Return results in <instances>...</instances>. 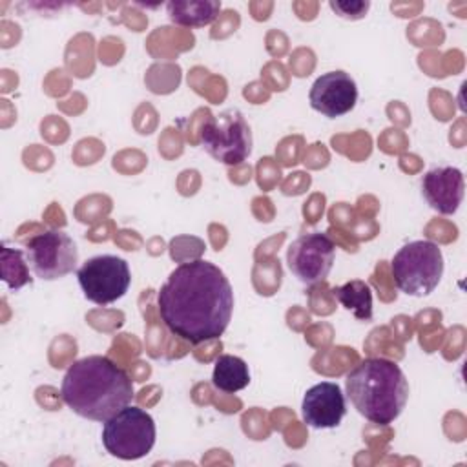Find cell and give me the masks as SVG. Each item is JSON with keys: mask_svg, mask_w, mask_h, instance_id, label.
<instances>
[{"mask_svg": "<svg viewBox=\"0 0 467 467\" xmlns=\"http://www.w3.org/2000/svg\"><path fill=\"white\" fill-rule=\"evenodd\" d=\"M157 306L171 334L199 345L221 337L228 328L234 290L217 265L195 259L171 270L157 294Z\"/></svg>", "mask_w": 467, "mask_h": 467, "instance_id": "6da1fadb", "label": "cell"}, {"mask_svg": "<svg viewBox=\"0 0 467 467\" xmlns=\"http://www.w3.org/2000/svg\"><path fill=\"white\" fill-rule=\"evenodd\" d=\"M60 394L80 418L106 421L133 400V381L106 356L77 359L64 374Z\"/></svg>", "mask_w": 467, "mask_h": 467, "instance_id": "7a4b0ae2", "label": "cell"}, {"mask_svg": "<svg viewBox=\"0 0 467 467\" xmlns=\"http://www.w3.org/2000/svg\"><path fill=\"white\" fill-rule=\"evenodd\" d=\"M345 390L354 409L378 425L392 423L407 405L409 381L398 363L367 358L345 378Z\"/></svg>", "mask_w": 467, "mask_h": 467, "instance_id": "3957f363", "label": "cell"}, {"mask_svg": "<svg viewBox=\"0 0 467 467\" xmlns=\"http://www.w3.org/2000/svg\"><path fill=\"white\" fill-rule=\"evenodd\" d=\"M390 270L401 292L423 297L438 286L443 275V254L432 241H410L394 254Z\"/></svg>", "mask_w": 467, "mask_h": 467, "instance_id": "277c9868", "label": "cell"}, {"mask_svg": "<svg viewBox=\"0 0 467 467\" xmlns=\"http://www.w3.org/2000/svg\"><path fill=\"white\" fill-rule=\"evenodd\" d=\"M157 438L153 418L135 407L126 405L122 410L104 421L102 443L106 451L120 460H139L146 456Z\"/></svg>", "mask_w": 467, "mask_h": 467, "instance_id": "5b68a950", "label": "cell"}, {"mask_svg": "<svg viewBox=\"0 0 467 467\" xmlns=\"http://www.w3.org/2000/svg\"><path fill=\"white\" fill-rule=\"evenodd\" d=\"M201 144L215 161L234 166L252 153V130L239 109H226L210 117L199 131Z\"/></svg>", "mask_w": 467, "mask_h": 467, "instance_id": "8992f818", "label": "cell"}, {"mask_svg": "<svg viewBox=\"0 0 467 467\" xmlns=\"http://www.w3.org/2000/svg\"><path fill=\"white\" fill-rule=\"evenodd\" d=\"M77 279L88 301L95 305H109L128 292L131 274L122 257L104 254L89 257L77 270Z\"/></svg>", "mask_w": 467, "mask_h": 467, "instance_id": "52a82bcc", "label": "cell"}, {"mask_svg": "<svg viewBox=\"0 0 467 467\" xmlns=\"http://www.w3.org/2000/svg\"><path fill=\"white\" fill-rule=\"evenodd\" d=\"M26 257L36 277L55 281L77 268L78 250L66 232L53 228L26 243Z\"/></svg>", "mask_w": 467, "mask_h": 467, "instance_id": "ba28073f", "label": "cell"}, {"mask_svg": "<svg viewBox=\"0 0 467 467\" xmlns=\"http://www.w3.org/2000/svg\"><path fill=\"white\" fill-rule=\"evenodd\" d=\"M336 244L321 232L303 234L294 239L286 250V263L290 272L305 285L323 281L334 265Z\"/></svg>", "mask_w": 467, "mask_h": 467, "instance_id": "9c48e42d", "label": "cell"}, {"mask_svg": "<svg viewBox=\"0 0 467 467\" xmlns=\"http://www.w3.org/2000/svg\"><path fill=\"white\" fill-rule=\"evenodd\" d=\"M308 100L312 109L328 119H336L354 109L358 102V86L348 73L341 69L328 71L316 78Z\"/></svg>", "mask_w": 467, "mask_h": 467, "instance_id": "30bf717a", "label": "cell"}, {"mask_svg": "<svg viewBox=\"0 0 467 467\" xmlns=\"http://www.w3.org/2000/svg\"><path fill=\"white\" fill-rule=\"evenodd\" d=\"M347 412V401L341 387L332 381H321L306 390L301 403V414L306 425L314 429L337 427Z\"/></svg>", "mask_w": 467, "mask_h": 467, "instance_id": "8fae6325", "label": "cell"}, {"mask_svg": "<svg viewBox=\"0 0 467 467\" xmlns=\"http://www.w3.org/2000/svg\"><path fill=\"white\" fill-rule=\"evenodd\" d=\"M421 193L427 204L441 215H452L465 193V179L462 170L440 166L429 170L421 179Z\"/></svg>", "mask_w": 467, "mask_h": 467, "instance_id": "7c38bea8", "label": "cell"}, {"mask_svg": "<svg viewBox=\"0 0 467 467\" xmlns=\"http://www.w3.org/2000/svg\"><path fill=\"white\" fill-rule=\"evenodd\" d=\"M168 16L173 24L184 27H204L212 24L219 11L221 2L217 0H173L166 5Z\"/></svg>", "mask_w": 467, "mask_h": 467, "instance_id": "4fadbf2b", "label": "cell"}, {"mask_svg": "<svg viewBox=\"0 0 467 467\" xmlns=\"http://www.w3.org/2000/svg\"><path fill=\"white\" fill-rule=\"evenodd\" d=\"M212 383L215 389L228 394L243 390L250 383V370L246 361L232 354H221L213 365Z\"/></svg>", "mask_w": 467, "mask_h": 467, "instance_id": "5bb4252c", "label": "cell"}, {"mask_svg": "<svg viewBox=\"0 0 467 467\" xmlns=\"http://www.w3.org/2000/svg\"><path fill=\"white\" fill-rule=\"evenodd\" d=\"M332 296L341 303V306L350 310L356 319L368 321L372 317V292L365 281L352 279L345 285L334 286Z\"/></svg>", "mask_w": 467, "mask_h": 467, "instance_id": "9a60e30c", "label": "cell"}, {"mask_svg": "<svg viewBox=\"0 0 467 467\" xmlns=\"http://www.w3.org/2000/svg\"><path fill=\"white\" fill-rule=\"evenodd\" d=\"M0 272H2V281L11 290H20L22 286L31 283L29 263H27L26 252H22L20 248H9L7 244H2Z\"/></svg>", "mask_w": 467, "mask_h": 467, "instance_id": "2e32d148", "label": "cell"}, {"mask_svg": "<svg viewBox=\"0 0 467 467\" xmlns=\"http://www.w3.org/2000/svg\"><path fill=\"white\" fill-rule=\"evenodd\" d=\"M330 9L347 20H359L367 15L370 2L368 0H330Z\"/></svg>", "mask_w": 467, "mask_h": 467, "instance_id": "e0dca14e", "label": "cell"}]
</instances>
